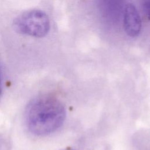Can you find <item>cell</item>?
I'll return each instance as SVG.
<instances>
[{
	"label": "cell",
	"mask_w": 150,
	"mask_h": 150,
	"mask_svg": "<svg viewBox=\"0 0 150 150\" xmlns=\"http://www.w3.org/2000/svg\"><path fill=\"white\" fill-rule=\"evenodd\" d=\"M63 150H74L72 149H63Z\"/></svg>",
	"instance_id": "8992f818"
},
{
	"label": "cell",
	"mask_w": 150,
	"mask_h": 150,
	"mask_svg": "<svg viewBox=\"0 0 150 150\" xmlns=\"http://www.w3.org/2000/svg\"><path fill=\"white\" fill-rule=\"evenodd\" d=\"M141 20L134 5H126L124 12V27L126 33L131 37L137 36L141 30Z\"/></svg>",
	"instance_id": "3957f363"
},
{
	"label": "cell",
	"mask_w": 150,
	"mask_h": 150,
	"mask_svg": "<svg viewBox=\"0 0 150 150\" xmlns=\"http://www.w3.org/2000/svg\"><path fill=\"white\" fill-rule=\"evenodd\" d=\"M2 88H3V86H2V74H1V71L0 69V100L2 97Z\"/></svg>",
	"instance_id": "5b68a950"
},
{
	"label": "cell",
	"mask_w": 150,
	"mask_h": 150,
	"mask_svg": "<svg viewBox=\"0 0 150 150\" xmlns=\"http://www.w3.org/2000/svg\"><path fill=\"white\" fill-rule=\"evenodd\" d=\"M66 110L62 103L49 94L33 98L25 111V121L29 131L38 136L52 134L63 124Z\"/></svg>",
	"instance_id": "6da1fadb"
},
{
	"label": "cell",
	"mask_w": 150,
	"mask_h": 150,
	"mask_svg": "<svg viewBox=\"0 0 150 150\" xmlns=\"http://www.w3.org/2000/svg\"><path fill=\"white\" fill-rule=\"evenodd\" d=\"M14 27L22 34L41 38L48 33L50 21L47 15L43 11L31 9L22 13L16 18Z\"/></svg>",
	"instance_id": "7a4b0ae2"
},
{
	"label": "cell",
	"mask_w": 150,
	"mask_h": 150,
	"mask_svg": "<svg viewBox=\"0 0 150 150\" xmlns=\"http://www.w3.org/2000/svg\"><path fill=\"white\" fill-rule=\"evenodd\" d=\"M141 1L145 13L150 19V0H141Z\"/></svg>",
	"instance_id": "277c9868"
}]
</instances>
